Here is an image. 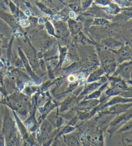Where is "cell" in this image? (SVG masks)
<instances>
[{"instance_id": "e0dca14e", "label": "cell", "mask_w": 132, "mask_h": 146, "mask_svg": "<svg viewBox=\"0 0 132 146\" xmlns=\"http://www.w3.org/2000/svg\"><path fill=\"white\" fill-rule=\"evenodd\" d=\"M45 25H46V29L47 30L48 32H49V34H50V35H52V36H55V30L54 29V27L52 26V25L50 23L49 21H47Z\"/></svg>"}, {"instance_id": "9c48e42d", "label": "cell", "mask_w": 132, "mask_h": 146, "mask_svg": "<svg viewBox=\"0 0 132 146\" xmlns=\"http://www.w3.org/2000/svg\"><path fill=\"white\" fill-rule=\"evenodd\" d=\"M68 26H69L71 32L73 34H78L81 29V25L79 23L73 21V20L72 19L68 21Z\"/></svg>"}, {"instance_id": "30bf717a", "label": "cell", "mask_w": 132, "mask_h": 146, "mask_svg": "<svg viewBox=\"0 0 132 146\" xmlns=\"http://www.w3.org/2000/svg\"><path fill=\"white\" fill-rule=\"evenodd\" d=\"M104 72H105L104 70L101 68L98 69L97 70H96V71L93 72L92 74L90 75V77H88V82H90L98 80L100 78L101 75H102L104 74Z\"/></svg>"}, {"instance_id": "ac0fdd59", "label": "cell", "mask_w": 132, "mask_h": 146, "mask_svg": "<svg viewBox=\"0 0 132 146\" xmlns=\"http://www.w3.org/2000/svg\"><path fill=\"white\" fill-rule=\"evenodd\" d=\"M95 3L98 5H101L104 7H108L112 3L111 0H95Z\"/></svg>"}, {"instance_id": "7c38bea8", "label": "cell", "mask_w": 132, "mask_h": 146, "mask_svg": "<svg viewBox=\"0 0 132 146\" xmlns=\"http://www.w3.org/2000/svg\"><path fill=\"white\" fill-rule=\"evenodd\" d=\"M67 142L70 146H77L79 145V140L77 137H75L74 135L67 136Z\"/></svg>"}, {"instance_id": "7402d4cb", "label": "cell", "mask_w": 132, "mask_h": 146, "mask_svg": "<svg viewBox=\"0 0 132 146\" xmlns=\"http://www.w3.org/2000/svg\"><path fill=\"white\" fill-rule=\"evenodd\" d=\"M20 24H21V25L23 27H27L28 25L30 24V22L29 21H27V19H23L20 21Z\"/></svg>"}, {"instance_id": "f1b7e54d", "label": "cell", "mask_w": 132, "mask_h": 146, "mask_svg": "<svg viewBox=\"0 0 132 146\" xmlns=\"http://www.w3.org/2000/svg\"><path fill=\"white\" fill-rule=\"evenodd\" d=\"M131 79H132V72H131Z\"/></svg>"}, {"instance_id": "8992f818", "label": "cell", "mask_w": 132, "mask_h": 146, "mask_svg": "<svg viewBox=\"0 0 132 146\" xmlns=\"http://www.w3.org/2000/svg\"><path fill=\"white\" fill-rule=\"evenodd\" d=\"M86 14H89L91 16L97 17V18H106L108 19H110L113 18V16H111L110 15L106 14V12L103 11V9L96 8V7H93L92 9H90L86 12Z\"/></svg>"}, {"instance_id": "83f0119b", "label": "cell", "mask_w": 132, "mask_h": 146, "mask_svg": "<svg viewBox=\"0 0 132 146\" xmlns=\"http://www.w3.org/2000/svg\"><path fill=\"white\" fill-rule=\"evenodd\" d=\"M129 46H130V47L131 48V49H132V42H131V43L130 44V45H129Z\"/></svg>"}, {"instance_id": "603a6c76", "label": "cell", "mask_w": 132, "mask_h": 146, "mask_svg": "<svg viewBox=\"0 0 132 146\" xmlns=\"http://www.w3.org/2000/svg\"><path fill=\"white\" fill-rule=\"evenodd\" d=\"M68 81H70L71 82H73L76 80V77L73 75H70L68 77Z\"/></svg>"}, {"instance_id": "ba28073f", "label": "cell", "mask_w": 132, "mask_h": 146, "mask_svg": "<svg viewBox=\"0 0 132 146\" xmlns=\"http://www.w3.org/2000/svg\"><path fill=\"white\" fill-rule=\"evenodd\" d=\"M103 10L109 15H117L121 11V9L119 8L117 5L113 3H111L108 7H105Z\"/></svg>"}, {"instance_id": "52a82bcc", "label": "cell", "mask_w": 132, "mask_h": 146, "mask_svg": "<svg viewBox=\"0 0 132 146\" xmlns=\"http://www.w3.org/2000/svg\"><path fill=\"white\" fill-rule=\"evenodd\" d=\"M55 35H57V36H59L60 37H65L66 34H67V29L65 24L61 22L57 23L56 25H55Z\"/></svg>"}, {"instance_id": "5b68a950", "label": "cell", "mask_w": 132, "mask_h": 146, "mask_svg": "<svg viewBox=\"0 0 132 146\" xmlns=\"http://www.w3.org/2000/svg\"><path fill=\"white\" fill-rule=\"evenodd\" d=\"M101 43L109 48L117 50L123 46V42L113 38V37H108V38L102 40Z\"/></svg>"}, {"instance_id": "4316f807", "label": "cell", "mask_w": 132, "mask_h": 146, "mask_svg": "<svg viewBox=\"0 0 132 146\" xmlns=\"http://www.w3.org/2000/svg\"><path fill=\"white\" fill-rule=\"evenodd\" d=\"M24 146H32V144H31V143L27 142L26 143H25V145Z\"/></svg>"}, {"instance_id": "6da1fadb", "label": "cell", "mask_w": 132, "mask_h": 146, "mask_svg": "<svg viewBox=\"0 0 132 146\" xmlns=\"http://www.w3.org/2000/svg\"><path fill=\"white\" fill-rule=\"evenodd\" d=\"M132 118V108L128 110L127 111L121 113L118 115L112 122L110 123L111 131L112 133L115 132L117 129L121 127Z\"/></svg>"}, {"instance_id": "277c9868", "label": "cell", "mask_w": 132, "mask_h": 146, "mask_svg": "<svg viewBox=\"0 0 132 146\" xmlns=\"http://www.w3.org/2000/svg\"><path fill=\"white\" fill-rule=\"evenodd\" d=\"M132 19V7L127 8L121 11L113 17V21H126Z\"/></svg>"}, {"instance_id": "8fae6325", "label": "cell", "mask_w": 132, "mask_h": 146, "mask_svg": "<svg viewBox=\"0 0 132 146\" xmlns=\"http://www.w3.org/2000/svg\"><path fill=\"white\" fill-rule=\"evenodd\" d=\"M119 6L124 8H131L132 1L131 0H114Z\"/></svg>"}, {"instance_id": "d4e9b609", "label": "cell", "mask_w": 132, "mask_h": 146, "mask_svg": "<svg viewBox=\"0 0 132 146\" xmlns=\"http://www.w3.org/2000/svg\"><path fill=\"white\" fill-rule=\"evenodd\" d=\"M0 146H5L4 138H0Z\"/></svg>"}, {"instance_id": "9a60e30c", "label": "cell", "mask_w": 132, "mask_h": 146, "mask_svg": "<svg viewBox=\"0 0 132 146\" xmlns=\"http://www.w3.org/2000/svg\"><path fill=\"white\" fill-rule=\"evenodd\" d=\"M36 5L37 7L41 9V11L45 12V13L47 14H52V12L51 10L48 8V7L42 3H40V2H36Z\"/></svg>"}, {"instance_id": "5bb4252c", "label": "cell", "mask_w": 132, "mask_h": 146, "mask_svg": "<svg viewBox=\"0 0 132 146\" xmlns=\"http://www.w3.org/2000/svg\"><path fill=\"white\" fill-rule=\"evenodd\" d=\"M131 130H132V118L119 129V133L127 132Z\"/></svg>"}, {"instance_id": "4dcf8cb0", "label": "cell", "mask_w": 132, "mask_h": 146, "mask_svg": "<svg viewBox=\"0 0 132 146\" xmlns=\"http://www.w3.org/2000/svg\"><path fill=\"white\" fill-rule=\"evenodd\" d=\"M0 97H1V94H0Z\"/></svg>"}, {"instance_id": "ffe728a7", "label": "cell", "mask_w": 132, "mask_h": 146, "mask_svg": "<svg viewBox=\"0 0 132 146\" xmlns=\"http://www.w3.org/2000/svg\"><path fill=\"white\" fill-rule=\"evenodd\" d=\"M92 2V0H85V1L83 2V4H82L83 8L84 9L88 8V7L90 5V4Z\"/></svg>"}, {"instance_id": "3957f363", "label": "cell", "mask_w": 132, "mask_h": 146, "mask_svg": "<svg viewBox=\"0 0 132 146\" xmlns=\"http://www.w3.org/2000/svg\"><path fill=\"white\" fill-rule=\"evenodd\" d=\"M132 108V102L119 103L109 108V111L111 114H121L124 113Z\"/></svg>"}, {"instance_id": "f546056e", "label": "cell", "mask_w": 132, "mask_h": 146, "mask_svg": "<svg viewBox=\"0 0 132 146\" xmlns=\"http://www.w3.org/2000/svg\"><path fill=\"white\" fill-rule=\"evenodd\" d=\"M131 25H132V21L131 22Z\"/></svg>"}, {"instance_id": "cb8c5ba5", "label": "cell", "mask_w": 132, "mask_h": 146, "mask_svg": "<svg viewBox=\"0 0 132 146\" xmlns=\"http://www.w3.org/2000/svg\"><path fill=\"white\" fill-rule=\"evenodd\" d=\"M30 21V23H31L32 24H35L36 23L37 21V19L35 18V17H31L30 18V20L29 21V22Z\"/></svg>"}, {"instance_id": "7a4b0ae2", "label": "cell", "mask_w": 132, "mask_h": 146, "mask_svg": "<svg viewBox=\"0 0 132 146\" xmlns=\"http://www.w3.org/2000/svg\"><path fill=\"white\" fill-rule=\"evenodd\" d=\"M119 62L130 61L132 59V49L129 45H123L117 50Z\"/></svg>"}, {"instance_id": "484cf974", "label": "cell", "mask_w": 132, "mask_h": 146, "mask_svg": "<svg viewBox=\"0 0 132 146\" xmlns=\"http://www.w3.org/2000/svg\"><path fill=\"white\" fill-rule=\"evenodd\" d=\"M70 18H72V19L74 18V17H75L74 12H70Z\"/></svg>"}, {"instance_id": "2e32d148", "label": "cell", "mask_w": 132, "mask_h": 146, "mask_svg": "<svg viewBox=\"0 0 132 146\" xmlns=\"http://www.w3.org/2000/svg\"><path fill=\"white\" fill-rule=\"evenodd\" d=\"M69 7L73 11H77L79 9V0H72L69 4Z\"/></svg>"}, {"instance_id": "4fadbf2b", "label": "cell", "mask_w": 132, "mask_h": 146, "mask_svg": "<svg viewBox=\"0 0 132 146\" xmlns=\"http://www.w3.org/2000/svg\"><path fill=\"white\" fill-rule=\"evenodd\" d=\"M110 22L108 21V19L105 18H95L92 23V25L94 26H105V25L109 24Z\"/></svg>"}, {"instance_id": "44dd1931", "label": "cell", "mask_w": 132, "mask_h": 146, "mask_svg": "<svg viewBox=\"0 0 132 146\" xmlns=\"http://www.w3.org/2000/svg\"><path fill=\"white\" fill-rule=\"evenodd\" d=\"M100 95H101L100 92H95L93 93V94L89 95L87 99H93V98H97L98 97L100 96Z\"/></svg>"}, {"instance_id": "d6986e66", "label": "cell", "mask_w": 132, "mask_h": 146, "mask_svg": "<svg viewBox=\"0 0 132 146\" xmlns=\"http://www.w3.org/2000/svg\"><path fill=\"white\" fill-rule=\"evenodd\" d=\"M3 115L0 108V138H4L3 135Z\"/></svg>"}]
</instances>
